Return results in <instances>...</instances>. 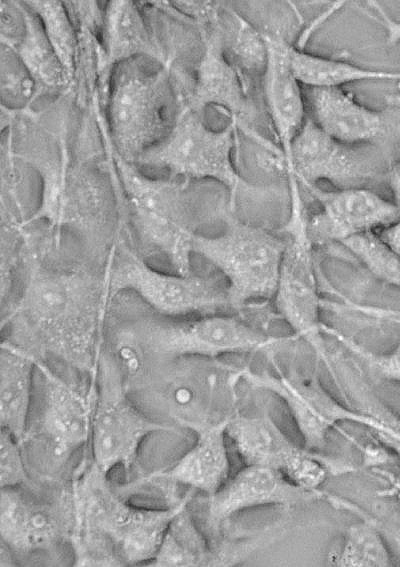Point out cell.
<instances>
[{"mask_svg":"<svg viewBox=\"0 0 400 567\" xmlns=\"http://www.w3.org/2000/svg\"><path fill=\"white\" fill-rule=\"evenodd\" d=\"M108 304L105 275L100 278L86 270L31 260L7 322L18 324L40 349L74 368L91 372Z\"/></svg>","mask_w":400,"mask_h":567,"instance_id":"cell-1","label":"cell"},{"mask_svg":"<svg viewBox=\"0 0 400 567\" xmlns=\"http://www.w3.org/2000/svg\"><path fill=\"white\" fill-rule=\"evenodd\" d=\"M105 478L96 469V483L81 484L74 491L75 540L102 545L119 565H147L173 518L187 507L193 490L170 507H138L115 496Z\"/></svg>","mask_w":400,"mask_h":567,"instance_id":"cell-2","label":"cell"},{"mask_svg":"<svg viewBox=\"0 0 400 567\" xmlns=\"http://www.w3.org/2000/svg\"><path fill=\"white\" fill-rule=\"evenodd\" d=\"M247 369L223 357H176L153 364L130 388L162 401L179 424L195 432L238 413Z\"/></svg>","mask_w":400,"mask_h":567,"instance_id":"cell-3","label":"cell"},{"mask_svg":"<svg viewBox=\"0 0 400 567\" xmlns=\"http://www.w3.org/2000/svg\"><path fill=\"white\" fill-rule=\"evenodd\" d=\"M117 336L135 344L149 364L184 356L221 358L268 351L288 338L268 335L239 315L170 318L153 313L130 320Z\"/></svg>","mask_w":400,"mask_h":567,"instance_id":"cell-4","label":"cell"},{"mask_svg":"<svg viewBox=\"0 0 400 567\" xmlns=\"http://www.w3.org/2000/svg\"><path fill=\"white\" fill-rule=\"evenodd\" d=\"M109 303L135 294L153 312L170 318L232 311L226 282L215 277L159 271L125 244H114L104 272Z\"/></svg>","mask_w":400,"mask_h":567,"instance_id":"cell-5","label":"cell"},{"mask_svg":"<svg viewBox=\"0 0 400 567\" xmlns=\"http://www.w3.org/2000/svg\"><path fill=\"white\" fill-rule=\"evenodd\" d=\"M284 246L280 235L231 220L218 235H196L193 253L224 276L231 309L239 311L251 302L273 299Z\"/></svg>","mask_w":400,"mask_h":567,"instance_id":"cell-6","label":"cell"},{"mask_svg":"<svg viewBox=\"0 0 400 567\" xmlns=\"http://www.w3.org/2000/svg\"><path fill=\"white\" fill-rule=\"evenodd\" d=\"M124 185L142 245L165 258L173 272L190 274L196 220L188 187L124 170Z\"/></svg>","mask_w":400,"mask_h":567,"instance_id":"cell-7","label":"cell"},{"mask_svg":"<svg viewBox=\"0 0 400 567\" xmlns=\"http://www.w3.org/2000/svg\"><path fill=\"white\" fill-rule=\"evenodd\" d=\"M282 232L285 246L272 301L294 335L308 342L324 360L327 350L320 320L322 300L315 270V244L309 234L302 196L290 197L289 218Z\"/></svg>","mask_w":400,"mask_h":567,"instance_id":"cell-8","label":"cell"},{"mask_svg":"<svg viewBox=\"0 0 400 567\" xmlns=\"http://www.w3.org/2000/svg\"><path fill=\"white\" fill-rule=\"evenodd\" d=\"M167 430L172 427L152 419L130 399L115 366L104 363L89 439L93 466L105 476L118 467L128 471L142 442Z\"/></svg>","mask_w":400,"mask_h":567,"instance_id":"cell-9","label":"cell"},{"mask_svg":"<svg viewBox=\"0 0 400 567\" xmlns=\"http://www.w3.org/2000/svg\"><path fill=\"white\" fill-rule=\"evenodd\" d=\"M237 128L231 122L219 131L208 128L194 113L183 115L166 139L143 161L167 167L170 171L194 179H211L221 183L235 204L240 189L248 183L232 160Z\"/></svg>","mask_w":400,"mask_h":567,"instance_id":"cell-10","label":"cell"},{"mask_svg":"<svg viewBox=\"0 0 400 567\" xmlns=\"http://www.w3.org/2000/svg\"><path fill=\"white\" fill-rule=\"evenodd\" d=\"M247 385L277 395L288 407L303 439L311 451L323 448L329 432L339 423L350 421L367 426L377 425L374 415L357 413L340 403L315 377L289 376L282 373H256L249 367Z\"/></svg>","mask_w":400,"mask_h":567,"instance_id":"cell-11","label":"cell"},{"mask_svg":"<svg viewBox=\"0 0 400 567\" xmlns=\"http://www.w3.org/2000/svg\"><path fill=\"white\" fill-rule=\"evenodd\" d=\"M173 99L160 75L130 74L111 100L112 129L123 152L133 155L168 136L174 124Z\"/></svg>","mask_w":400,"mask_h":567,"instance_id":"cell-12","label":"cell"},{"mask_svg":"<svg viewBox=\"0 0 400 567\" xmlns=\"http://www.w3.org/2000/svg\"><path fill=\"white\" fill-rule=\"evenodd\" d=\"M367 147L338 142L307 117L293 139L286 179L304 188L320 182L335 188L366 187L376 173Z\"/></svg>","mask_w":400,"mask_h":567,"instance_id":"cell-13","label":"cell"},{"mask_svg":"<svg viewBox=\"0 0 400 567\" xmlns=\"http://www.w3.org/2000/svg\"><path fill=\"white\" fill-rule=\"evenodd\" d=\"M318 209L308 213V230L314 244L339 242L377 232L400 219V208L368 187L324 190L306 188Z\"/></svg>","mask_w":400,"mask_h":567,"instance_id":"cell-14","label":"cell"},{"mask_svg":"<svg viewBox=\"0 0 400 567\" xmlns=\"http://www.w3.org/2000/svg\"><path fill=\"white\" fill-rule=\"evenodd\" d=\"M37 370L42 383L38 434L54 465H62L90 439L96 392L84 394L56 374L41 359Z\"/></svg>","mask_w":400,"mask_h":567,"instance_id":"cell-15","label":"cell"},{"mask_svg":"<svg viewBox=\"0 0 400 567\" xmlns=\"http://www.w3.org/2000/svg\"><path fill=\"white\" fill-rule=\"evenodd\" d=\"M303 92L307 117L338 142L371 146L392 133V112L362 104L343 87H305Z\"/></svg>","mask_w":400,"mask_h":567,"instance_id":"cell-16","label":"cell"},{"mask_svg":"<svg viewBox=\"0 0 400 567\" xmlns=\"http://www.w3.org/2000/svg\"><path fill=\"white\" fill-rule=\"evenodd\" d=\"M267 63L262 76L266 110L283 155V175L290 168L292 142L307 118L302 85L290 62V46L281 34L264 33Z\"/></svg>","mask_w":400,"mask_h":567,"instance_id":"cell-17","label":"cell"},{"mask_svg":"<svg viewBox=\"0 0 400 567\" xmlns=\"http://www.w3.org/2000/svg\"><path fill=\"white\" fill-rule=\"evenodd\" d=\"M324 497L320 490L308 491L294 485L275 469L245 465L208 497V519L218 527L233 515L250 508L293 506Z\"/></svg>","mask_w":400,"mask_h":567,"instance_id":"cell-18","label":"cell"},{"mask_svg":"<svg viewBox=\"0 0 400 567\" xmlns=\"http://www.w3.org/2000/svg\"><path fill=\"white\" fill-rule=\"evenodd\" d=\"M245 465L275 469L286 478L309 450L297 446L267 414L232 416L226 426Z\"/></svg>","mask_w":400,"mask_h":567,"instance_id":"cell-19","label":"cell"},{"mask_svg":"<svg viewBox=\"0 0 400 567\" xmlns=\"http://www.w3.org/2000/svg\"><path fill=\"white\" fill-rule=\"evenodd\" d=\"M196 104H215L229 115L231 123L241 129L260 146L269 140L255 132L248 124L253 108L248 98V85L232 64L225 58L221 43L211 42L201 60L196 86Z\"/></svg>","mask_w":400,"mask_h":567,"instance_id":"cell-20","label":"cell"},{"mask_svg":"<svg viewBox=\"0 0 400 567\" xmlns=\"http://www.w3.org/2000/svg\"><path fill=\"white\" fill-rule=\"evenodd\" d=\"M0 534L14 552L27 553L54 545L64 526L55 507L38 503L17 488H6L0 496Z\"/></svg>","mask_w":400,"mask_h":567,"instance_id":"cell-21","label":"cell"},{"mask_svg":"<svg viewBox=\"0 0 400 567\" xmlns=\"http://www.w3.org/2000/svg\"><path fill=\"white\" fill-rule=\"evenodd\" d=\"M228 420L195 431L194 444L170 467L148 479H163L212 496L230 477Z\"/></svg>","mask_w":400,"mask_h":567,"instance_id":"cell-22","label":"cell"},{"mask_svg":"<svg viewBox=\"0 0 400 567\" xmlns=\"http://www.w3.org/2000/svg\"><path fill=\"white\" fill-rule=\"evenodd\" d=\"M38 357L7 339L0 350V425L23 443L28 433Z\"/></svg>","mask_w":400,"mask_h":567,"instance_id":"cell-23","label":"cell"},{"mask_svg":"<svg viewBox=\"0 0 400 567\" xmlns=\"http://www.w3.org/2000/svg\"><path fill=\"white\" fill-rule=\"evenodd\" d=\"M292 70L303 87H343L368 80L400 81V71H384L361 67L347 61L309 53L290 46Z\"/></svg>","mask_w":400,"mask_h":567,"instance_id":"cell-24","label":"cell"},{"mask_svg":"<svg viewBox=\"0 0 400 567\" xmlns=\"http://www.w3.org/2000/svg\"><path fill=\"white\" fill-rule=\"evenodd\" d=\"M213 563L210 547L198 530L187 507L169 524L152 560L147 566H204Z\"/></svg>","mask_w":400,"mask_h":567,"instance_id":"cell-25","label":"cell"},{"mask_svg":"<svg viewBox=\"0 0 400 567\" xmlns=\"http://www.w3.org/2000/svg\"><path fill=\"white\" fill-rule=\"evenodd\" d=\"M329 563L338 567L392 566L389 548L370 520L352 524L338 548L329 556Z\"/></svg>","mask_w":400,"mask_h":567,"instance_id":"cell-26","label":"cell"},{"mask_svg":"<svg viewBox=\"0 0 400 567\" xmlns=\"http://www.w3.org/2000/svg\"><path fill=\"white\" fill-rule=\"evenodd\" d=\"M229 45L232 64L249 87V77L263 76L267 63V44L264 34L249 20L231 11Z\"/></svg>","mask_w":400,"mask_h":567,"instance_id":"cell-27","label":"cell"},{"mask_svg":"<svg viewBox=\"0 0 400 567\" xmlns=\"http://www.w3.org/2000/svg\"><path fill=\"white\" fill-rule=\"evenodd\" d=\"M377 279L400 289V258L369 232L341 243Z\"/></svg>","mask_w":400,"mask_h":567,"instance_id":"cell-28","label":"cell"},{"mask_svg":"<svg viewBox=\"0 0 400 567\" xmlns=\"http://www.w3.org/2000/svg\"><path fill=\"white\" fill-rule=\"evenodd\" d=\"M107 37L114 59L143 50L146 43L142 21L130 2H114L108 11Z\"/></svg>","mask_w":400,"mask_h":567,"instance_id":"cell-29","label":"cell"},{"mask_svg":"<svg viewBox=\"0 0 400 567\" xmlns=\"http://www.w3.org/2000/svg\"><path fill=\"white\" fill-rule=\"evenodd\" d=\"M22 60L31 74L46 85H57L62 78V70L56 56L48 48L38 24L26 18V36L20 49Z\"/></svg>","mask_w":400,"mask_h":567,"instance_id":"cell-30","label":"cell"},{"mask_svg":"<svg viewBox=\"0 0 400 567\" xmlns=\"http://www.w3.org/2000/svg\"><path fill=\"white\" fill-rule=\"evenodd\" d=\"M324 334L338 340L349 351L361 358L378 377L400 383V342L386 353H372L336 329L323 326Z\"/></svg>","mask_w":400,"mask_h":567,"instance_id":"cell-31","label":"cell"},{"mask_svg":"<svg viewBox=\"0 0 400 567\" xmlns=\"http://www.w3.org/2000/svg\"><path fill=\"white\" fill-rule=\"evenodd\" d=\"M22 443L9 431L0 432V486L1 489L17 488L25 484L28 471L21 450Z\"/></svg>","mask_w":400,"mask_h":567,"instance_id":"cell-32","label":"cell"},{"mask_svg":"<svg viewBox=\"0 0 400 567\" xmlns=\"http://www.w3.org/2000/svg\"><path fill=\"white\" fill-rule=\"evenodd\" d=\"M36 6L47 25L48 36L52 42L55 54L57 53V57L63 67L65 65L67 69H70L72 58L71 37L60 6L48 2L44 4L38 2Z\"/></svg>","mask_w":400,"mask_h":567,"instance_id":"cell-33","label":"cell"},{"mask_svg":"<svg viewBox=\"0 0 400 567\" xmlns=\"http://www.w3.org/2000/svg\"><path fill=\"white\" fill-rule=\"evenodd\" d=\"M377 418L378 426L371 430L374 438L400 460V420L387 415Z\"/></svg>","mask_w":400,"mask_h":567,"instance_id":"cell-34","label":"cell"},{"mask_svg":"<svg viewBox=\"0 0 400 567\" xmlns=\"http://www.w3.org/2000/svg\"><path fill=\"white\" fill-rule=\"evenodd\" d=\"M376 233L381 241L400 258V219Z\"/></svg>","mask_w":400,"mask_h":567,"instance_id":"cell-35","label":"cell"},{"mask_svg":"<svg viewBox=\"0 0 400 567\" xmlns=\"http://www.w3.org/2000/svg\"><path fill=\"white\" fill-rule=\"evenodd\" d=\"M387 180L393 195V201L400 208V159L387 172Z\"/></svg>","mask_w":400,"mask_h":567,"instance_id":"cell-36","label":"cell"},{"mask_svg":"<svg viewBox=\"0 0 400 567\" xmlns=\"http://www.w3.org/2000/svg\"><path fill=\"white\" fill-rule=\"evenodd\" d=\"M12 552L14 551L11 549V547L1 540V544H0L1 567L15 566V560Z\"/></svg>","mask_w":400,"mask_h":567,"instance_id":"cell-37","label":"cell"},{"mask_svg":"<svg viewBox=\"0 0 400 567\" xmlns=\"http://www.w3.org/2000/svg\"><path fill=\"white\" fill-rule=\"evenodd\" d=\"M378 473H380L381 476L387 478L388 482L390 483L389 490L400 500V475H395L393 473L381 470H379Z\"/></svg>","mask_w":400,"mask_h":567,"instance_id":"cell-38","label":"cell"}]
</instances>
